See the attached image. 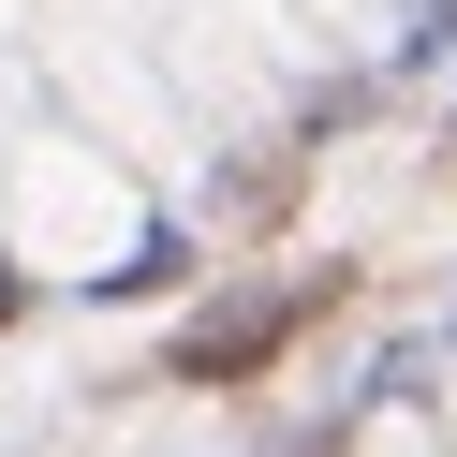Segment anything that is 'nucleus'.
Wrapping results in <instances>:
<instances>
[{"mask_svg": "<svg viewBox=\"0 0 457 457\" xmlns=\"http://www.w3.org/2000/svg\"><path fill=\"white\" fill-rule=\"evenodd\" d=\"M310 310H325V280H310V295H251V310H221V325H192V339H178V384H237V369H266Z\"/></svg>", "mask_w": 457, "mask_h": 457, "instance_id": "1", "label": "nucleus"}]
</instances>
